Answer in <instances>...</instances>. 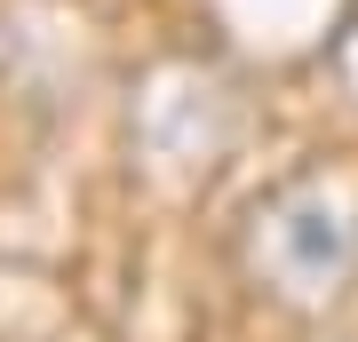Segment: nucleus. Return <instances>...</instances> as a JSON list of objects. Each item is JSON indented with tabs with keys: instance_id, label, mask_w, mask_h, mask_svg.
<instances>
[{
	"instance_id": "obj_2",
	"label": "nucleus",
	"mask_w": 358,
	"mask_h": 342,
	"mask_svg": "<svg viewBox=\"0 0 358 342\" xmlns=\"http://www.w3.org/2000/svg\"><path fill=\"white\" fill-rule=\"evenodd\" d=\"M239 136H247V96L215 56L176 48V56H152L136 72V88H128V159L152 191H176V199L207 191L231 167Z\"/></svg>"
},
{
	"instance_id": "obj_1",
	"label": "nucleus",
	"mask_w": 358,
	"mask_h": 342,
	"mask_svg": "<svg viewBox=\"0 0 358 342\" xmlns=\"http://www.w3.org/2000/svg\"><path fill=\"white\" fill-rule=\"evenodd\" d=\"M231 271L279 318H327L358 294V152L279 167L231 223Z\"/></svg>"
},
{
	"instance_id": "obj_4",
	"label": "nucleus",
	"mask_w": 358,
	"mask_h": 342,
	"mask_svg": "<svg viewBox=\"0 0 358 342\" xmlns=\"http://www.w3.org/2000/svg\"><path fill=\"white\" fill-rule=\"evenodd\" d=\"M327 342H358V327H350V334H327Z\"/></svg>"
},
{
	"instance_id": "obj_3",
	"label": "nucleus",
	"mask_w": 358,
	"mask_h": 342,
	"mask_svg": "<svg viewBox=\"0 0 358 342\" xmlns=\"http://www.w3.org/2000/svg\"><path fill=\"white\" fill-rule=\"evenodd\" d=\"M319 64H327V80H334V88H343V104L358 112V0L334 16V32L319 40Z\"/></svg>"
}]
</instances>
